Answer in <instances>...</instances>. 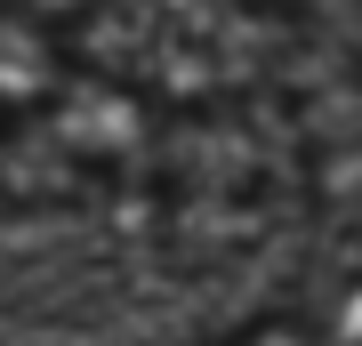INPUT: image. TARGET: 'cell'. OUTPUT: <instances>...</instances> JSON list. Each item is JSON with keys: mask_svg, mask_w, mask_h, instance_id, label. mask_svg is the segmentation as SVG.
<instances>
[{"mask_svg": "<svg viewBox=\"0 0 362 346\" xmlns=\"http://www.w3.org/2000/svg\"><path fill=\"white\" fill-rule=\"evenodd\" d=\"M338 338H346V346H362V282L346 290V322H338Z\"/></svg>", "mask_w": 362, "mask_h": 346, "instance_id": "1", "label": "cell"}]
</instances>
